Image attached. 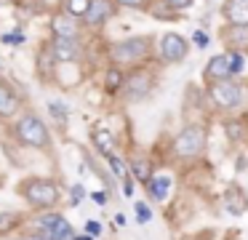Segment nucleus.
<instances>
[{"label":"nucleus","mask_w":248,"mask_h":240,"mask_svg":"<svg viewBox=\"0 0 248 240\" xmlns=\"http://www.w3.org/2000/svg\"><path fill=\"white\" fill-rule=\"evenodd\" d=\"M19 195L35 211H48V208H54L59 203L62 190L48 176H27L24 181H19Z\"/></svg>","instance_id":"2"},{"label":"nucleus","mask_w":248,"mask_h":240,"mask_svg":"<svg viewBox=\"0 0 248 240\" xmlns=\"http://www.w3.org/2000/svg\"><path fill=\"white\" fill-rule=\"evenodd\" d=\"M152 35H131L125 40H118L109 46V62L112 67H141L152 56Z\"/></svg>","instance_id":"1"},{"label":"nucleus","mask_w":248,"mask_h":240,"mask_svg":"<svg viewBox=\"0 0 248 240\" xmlns=\"http://www.w3.org/2000/svg\"><path fill=\"white\" fill-rule=\"evenodd\" d=\"M134 211H136V222H139V224H147L152 219V211H150V206H147L144 200H136L134 203Z\"/></svg>","instance_id":"24"},{"label":"nucleus","mask_w":248,"mask_h":240,"mask_svg":"<svg viewBox=\"0 0 248 240\" xmlns=\"http://www.w3.org/2000/svg\"><path fill=\"white\" fill-rule=\"evenodd\" d=\"M91 144L104 155V158L115 152V136H112L109 131H104V128H96V131L91 133Z\"/></svg>","instance_id":"19"},{"label":"nucleus","mask_w":248,"mask_h":240,"mask_svg":"<svg viewBox=\"0 0 248 240\" xmlns=\"http://www.w3.org/2000/svg\"><path fill=\"white\" fill-rule=\"evenodd\" d=\"M99 232H102V224H99L96 219L86 222V235H91V238H99Z\"/></svg>","instance_id":"29"},{"label":"nucleus","mask_w":248,"mask_h":240,"mask_svg":"<svg viewBox=\"0 0 248 240\" xmlns=\"http://www.w3.org/2000/svg\"><path fill=\"white\" fill-rule=\"evenodd\" d=\"M232 56L230 53H214L203 67V83H221V80H232Z\"/></svg>","instance_id":"8"},{"label":"nucleus","mask_w":248,"mask_h":240,"mask_svg":"<svg viewBox=\"0 0 248 240\" xmlns=\"http://www.w3.org/2000/svg\"><path fill=\"white\" fill-rule=\"evenodd\" d=\"M224 24L248 27V0H224L219 8Z\"/></svg>","instance_id":"13"},{"label":"nucleus","mask_w":248,"mask_h":240,"mask_svg":"<svg viewBox=\"0 0 248 240\" xmlns=\"http://www.w3.org/2000/svg\"><path fill=\"white\" fill-rule=\"evenodd\" d=\"M205 147H208V128L203 123H187L179 128V133L173 136V152L184 163H195L203 158Z\"/></svg>","instance_id":"3"},{"label":"nucleus","mask_w":248,"mask_h":240,"mask_svg":"<svg viewBox=\"0 0 248 240\" xmlns=\"http://www.w3.org/2000/svg\"><path fill=\"white\" fill-rule=\"evenodd\" d=\"M14 136L19 144L30 149H51V131L38 115H22L14 126Z\"/></svg>","instance_id":"5"},{"label":"nucleus","mask_w":248,"mask_h":240,"mask_svg":"<svg viewBox=\"0 0 248 240\" xmlns=\"http://www.w3.org/2000/svg\"><path fill=\"white\" fill-rule=\"evenodd\" d=\"M123 83H125V72L120 67H109L107 69V78H104V88L107 94H120L123 91Z\"/></svg>","instance_id":"20"},{"label":"nucleus","mask_w":248,"mask_h":240,"mask_svg":"<svg viewBox=\"0 0 248 240\" xmlns=\"http://www.w3.org/2000/svg\"><path fill=\"white\" fill-rule=\"evenodd\" d=\"M19 107H22V101H19L16 91H14L11 85H6L3 80H0V117H11V115H16Z\"/></svg>","instance_id":"16"},{"label":"nucleus","mask_w":248,"mask_h":240,"mask_svg":"<svg viewBox=\"0 0 248 240\" xmlns=\"http://www.w3.org/2000/svg\"><path fill=\"white\" fill-rule=\"evenodd\" d=\"M115 227H125V216H123V213H118V216H115Z\"/></svg>","instance_id":"33"},{"label":"nucleus","mask_w":248,"mask_h":240,"mask_svg":"<svg viewBox=\"0 0 248 240\" xmlns=\"http://www.w3.org/2000/svg\"><path fill=\"white\" fill-rule=\"evenodd\" d=\"M123 192L125 195H134V179H131V174L123 179Z\"/></svg>","instance_id":"31"},{"label":"nucleus","mask_w":248,"mask_h":240,"mask_svg":"<svg viewBox=\"0 0 248 240\" xmlns=\"http://www.w3.org/2000/svg\"><path fill=\"white\" fill-rule=\"evenodd\" d=\"M221 203H224V211L230 213V216H243V213L248 211V195H246V190H243L240 184H235V181L227 184Z\"/></svg>","instance_id":"12"},{"label":"nucleus","mask_w":248,"mask_h":240,"mask_svg":"<svg viewBox=\"0 0 248 240\" xmlns=\"http://www.w3.org/2000/svg\"><path fill=\"white\" fill-rule=\"evenodd\" d=\"M91 197H93V200L99 203V206H104V203H107V195H104V192H93Z\"/></svg>","instance_id":"32"},{"label":"nucleus","mask_w":248,"mask_h":240,"mask_svg":"<svg viewBox=\"0 0 248 240\" xmlns=\"http://www.w3.org/2000/svg\"><path fill=\"white\" fill-rule=\"evenodd\" d=\"M128 174H131L134 181L147 184V181L155 176V168H152L150 158H144V155H134V158H128Z\"/></svg>","instance_id":"15"},{"label":"nucleus","mask_w":248,"mask_h":240,"mask_svg":"<svg viewBox=\"0 0 248 240\" xmlns=\"http://www.w3.org/2000/svg\"><path fill=\"white\" fill-rule=\"evenodd\" d=\"M219 40L227 53H248V27L224 24L219 30Z\"/></svg>","instance_id":"9"},{"label":"nucleus","mask_w":248,"mask_h":240,"mask_svg":"<svg viewBox=\"0 0 248 240\" xmlns=\"http://www.w3.org/2000/svg\"><path fill=\"white\" fill-rule=\"evenodd\" d=\"M155 75L144 67H134L131 72H125V83H123V91L120 94L125 96L128 101H144L147 96L155 91Z\"/></svg>","instance_id":"6"},{"label":"nucleus","mask_w":248,"mask_h":240,"mask_svg":"<svg viewBox=\"0 0 248 240\" xmlns=\"http://www.w3.org/2000/svg\"><path fill=\"white\" fill-rule=\"evenodd\" d=\"M144 187H147V195H150L152 200H166L168 192H171V179H168V176H152Z\"/></svg>","instance_id":"18"},{"label":"nucleus","mask_w":248,"mask_h":240,"mask_svg":"<svg viewBox=\"0 0 248 240\" xmlns=\"http://www.w3.org/2000/svg\"><path fill=\"white\" fill-rule=\"evenodd\" d=\"M107 163H109V168H112V174L118 176V179H125V176H128V163H125L118 152L107 155Z\"/></svg>","instance_id":"22"},{"label":"nucleus","mask_w":248,"mask_h":240,"mask_svg":"<svg viewBox=\"0 0 248 240\" xmlns=\"http://www.w3.org/2000/svg\"><path fill=\"white\" fill-rule=\"evenodd\" d=\"M189 56V40L179 32H163L157 40V59L163 64H182Z\"/></svg>","instance_id":"7"},{"label":"nucleus","mask_w":248,"mask_h":240,"mask_svg":"<svg viewBox=\"0 0 248 240\" xmlns=\"http://www.w3.org/2000/svg\"><path fill=\"white\" fill-rule=\"evenodd\" d=\"M246 126H248V115H246Z\"/></svg>","instance_id":"36"},{"label":"nucleus","mask_w":248,"mask_h":240,"mask_svg":"<svg viewBox=\"0 0 248 240\" xmlns=\"http://www.w3.org/2000/svg\"><path fill=\"white\" fill-rule=\"evenodd\" d=\"M88 5H91V0H64V14L75 16L78 21H83V16H86Z\"/></svg>","instance_id":"21"},{"label":"nucleus","mask_w":248,"mask_h":240,"mask_svg":"<svg viewBox=\"0 0 248 240\" xmlns=\"http://www.w3.org/2000/svg\"><path fill=\"white\" fill-rule=\"evenodd\" d=\"M192 43L198 48H205V46H208V35H205V32H200V30H195L192 32Z\"/></svg>","instance_id":"28"},{"label":"nucleus","mask_w":248,"mask_h":240,"mask_svg":"<svg viewBox=\"0 0 248 240\" xmlns=\"http://www.w3.org/2000/svg\"><path fill=\"white\" fill-rule=\"evenodd\" d=\"M48 110L54 112V117H59V120H67V107L62 104V101H51Z\"/></svg>","instance_id":"27"},{"label":"nucleus","mask_w":248,"mask_h":240,"mask_svg":"<svg viewBox=\"0 0 248 240\" xmlns=\"http://www.w3.org/2000/svg\"><path fill=\"white\" fill-rule=\"evenodd\" d=\"M83 195H86V190H83L80 184H78V187H72V206H78V203H80V197H83Z\"/></svg>","instance_id":"30"},{"label":"nucleus","mask_w":248,"mask_h":240,"mask_svg":"<svg viewBox=\"0 0 248 240\" xmlns=\"http://www.w3.org/2000/svg\"><path fill=\"white\" fill-rule=\"evenodd\" d=\"M205 96H208L211 107H214L216 112L230 115V112L240 110L243 101H246V85L237 83L235 78L221 80V83H208L205 85Z\"/></svg>","instance_id":"4"},{"label":"nucleus","mask_w":248,"mask_h":240,"mask_svg":"<svg viewBox=\"0 0 248 240\" xmlns=\"http://www.w3.org/2000/svg\"><path fill=\"white\" fill-rule=\"evenodd\" d=\"M112 16H115V3L112 0H91L86 16H83V24L86 27H104Z\"/></svg>","instance_id":"11"},{"label":"nucleus","mask_w":248,"mask_h":240,"mask_svg":"<svg viewBox=\"0 0 248 240\" xmlns=\"http://www.w3.org/2000/svg\"><path fill=\"white\" fill-rule=\"evenodd\" d=\"M192 3H195V0H163V5H166V8H171L173 14H182V11L192 8Z\"/></svg>","instance_id":"26"},{"label":"nucleus","mask_w":248,"mask_h":240,"mask_svg":"<svg viewBox=\"0 0 248 240\" xmlns=\"http://www.w3.org/2000/svg\"><path fill=\"white\" fill-rule=\"evenodd\" d=\"M72 240H96V238H91V235L83 232V235H72Z\"/></svg>","instance_id":"34"},{"label":"nucleus","mask_w":248,"mask_h":240,"mask_svg":"<svg viewBox=\"0 0 248 240\" xmlns=\"http://www.w3.org/2000/svg\"><path fill=\"white\" fill-rule=\"evenodd\" d=\"M48 53L59 64H72V62H78V59L83 56V46L78 40H70V37H54Z\"/></svg>","instance_id":"10"},{"label":"nucleus","mask_w":248,"mask_h":240,"mask_svg":"<svg viewBox=\"0 0 248 240\" xmlns=\"http://www.w3.org/2000/svg\"><path fill=\"white\" fill-rule=\"evenodd\" d=\"M16 222H19V213H11V211L0 213V232H8L11 227H16Z\"/></svg>","instance_id":"25"},{"label":"nucleus","mask_w":248,"mask_h":240,"mask_svg":"<svg viewBox=\"0 0 248 240\" xmlns=\"http://www.w3.org/2000/svg\"><path fill=\"white\" fill-rule=\"evenodd\" d=\"M224 133L232 144H240V142H248V126H246V117H237V115H230L224 117Z\"/></svg>","instance_id":"17"},{"label":"nucleus","mask_w":248,"mask_h":240,"mask_svg":"<svg viewBox=\"0 0 248 240\" xmlns=\"http://www.w3.org/2000/svg\"><path fill=\"white\" fill-rule=\"evenodd\" d=\"M118 8H131V11H152L155 0H112Z\"/></svg>","instance_id":"23"},{"label":"nucleus","mask_w":248,"mask_h":240,"mask_svg":"<svg viewBox=\"0 0 248 240\" xmlns=\"http://www.w3.org/2000/svg\"><path fill=\"white\" fill-rule=\"evenodd\" d=\"M22 240H35V238H22Z\"/></svg>","instance_id":"35"},{"label":"nucleus","mask_w":248,"mask_h":240,"mask_svg":"<svg viewBox=\"0 0 248 240\" xmlns=\"http://www.w3.org/2000/svg\"><path fill=\"white\" fill-rule=\"evenodd\" d=\"M51 30H54V37H70V40H78V35H80V21H78L75 16L59 11V14H54V19H51Z\"/></svg>","instance_id":"14"}]
</instances>
